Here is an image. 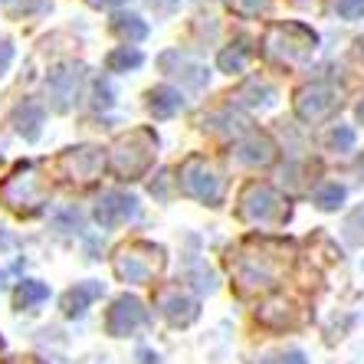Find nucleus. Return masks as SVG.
<instances>
[{
  "instance_id": "f257e3e1",
  "label": "nucleus",
  "mask_w": 364,
  "mask_h": 364,
  "mask_svg": "<svg viewBox=\"0 0 364 364\" xmlns=\"http://www.w3.org/2000/svg\"><path fill=\"white\" fill-rule=\"evenodd\" d=\"M263 46H266V56H272L276 63L299 66V63H305L315 53L318 36H315L312 26H305V23H276V26H269Z\"/></svg>"
},
{
  "instance_id": "f03ea898",
  "label": "nucleus",
  "mask_w": 364,
  "mask_h": 364,
  "mask_svg": "<svg viewBox=\"0 0 364 364\" xmlns=\"http://www.w3.org/2000/svg\"><path fill=\"white\" fill-rule=\"evenodd\" d=\"M289 266V256L282 246L263 243L259 250H246L237 259V279L243 289H259V286H276L282 272Z\"/></svg>"
},
{
  "instance_id": "7ed1b4c3",
  "label": "nucleus",
  "mask_w": 364,
  "mask_h": 364,
  "mask_svg": "<svg viewBox=\"0 0 364 364\" xmlns=\"http://www.w3.org/2000/svg\"><path fill=\"white\" fill-rule=\"evenodd\" d=\"M240 217H246L250 223H259V227H276L289 217V207L272 187L253 184L240 200Z\"/></svg>"
},
{
  "instance_id": "20e7f679",
  "label": "nucleus",
  "mask_w": 364,
  "mask_h": 364,
  "mask_svg": "<svg viewBox=\"0 0 364 364\" xmlns=\"http://www.w3.org/2000/svg\"><path fill=\"white\" fill-rule=\"evenodd\" d=\"M181 187H184V194L197 197L203 203H220V197H223L220 171L213 168L207 158H191L181 168Z\"/></svg>"
},
{
  "instance_id": "39448f33",
  "label": "nucleus",
  "mask_w": 364,
  "mask_h": 364,
  "mask_svg": "<svg viewBox=\"0 0 364 364\" xmlns=\"http://www.w3.org/2000/svg\"><path fill=\"white\" fill-rule=\"evenodd\" d=\"M338 109H341V95L325 82L305 85L296 95V115L302 122H322L328 115H335Z\"/></svg>"
},
{
  "instance_id": "423d86ee",
  "label": "nucleus",
  "mask_w": 364,
  "mask_h": 364,
  "mask_svg": "<svg viewBox=\"0 0 364 364\" xmlns=\"http://www.w3.org/2000/svg\"><path fill=\"white\" fill-rule=\"evenodd\" d=\"M154 158V138L148 132H135V135L122 138L115 144V168L128 178H138Z\"/></svg>"
},
{
  "instance_id": "0eeeda50",
  "label": "nucleus",
  "mask_w": 364,
  "mask_h": 364,
  "mask_svg": "<svg viewBox=\"0 0 364 364\" xmlns=\"http://www.w3.org/2000/svg\"><path fill=\"white\" fill-rule=\"evenodd\" d=\"M46 89H50V99H53V109L66 112L73 102L79 99V89H82V66H60L53 69L50 79H46Z\"/></svg>"
},
{
  "instance_id": "6e6552de",
  "label": "nucleus",
  "mask_w": 364,
  "mask_h": 364,
  "mask_svg": "<svg viewBox=\"0 0 364 364\" xmlns=\"http://www.w3.org/2000/svg\"><path fill=\"white\" fill-rule=\"evenodd\" d=\"M158 269V250L151 246H132V250H122L115 272L128 282H148Z\"/></svg>"
},
{
  "instance_id": "1a4fd4ad",
  "label": "nucleus",
  "mask_w": 364,
  "mask_h": 364,
  "mask_svg": "<svg viewBox=\"0 0 364 364\" xmlns=\"http://www.w3.org/2000/svg\"><path fill=\"white\" fill-rule=\"evenodd\" d=\"M43 194H46V187H43L40 174L36 171H20V174H14V178L4 184V200H7V207H36V203L43 200Z\"/></svg>"
},
{
  "instance_id": "9d476101",
  "label": "nucleus",
  "mask_w": 364,
  "mask_h": 364,
  "mask_svg": "<svg viewBox=\"0 0 364 364\" xmlns=\"http://www.w3.org/2000/svg\"><path fill=\"white\" fill-rule=\"evenodd\" d=\"M144 318H148L144 305L138 302V299H132V296H122L119 302L109 309V318H105V325H109L112 335H132L138 325H144Z\"/></svg>"
},
{
  "instance_id": "9b49d317",
  "label": "nucleus",
  "mask_w": 364,
  "mask_h": 364,
  "mask_svg": "<svg viewBox=\"0 0 364 364\" xmlns=\"http://www.w3.org/2000/svg\"><path fill=\"white\" fill-rule=\"evenodd\" d=\"M135 210H138L135 197L112 191V194H105L99 200V207H95V220H99L102 227H119V223H125L128 217H135Z\"/></svg>"
},
{
  "instance_id": "f8f14e48",
  "label": "nucleus",
  "mask_w": 364,
  "mask_h": 364,
  "mask_svg": "<svg viewBox=\"0 0 364 364\" xmlns=\"http://www.w3.org/2000/svg\"><path fill=\"white\" fill-rule=\"evenodd\" d=\"M161 312L168 315L174 325H187L197 318V299L181 292V289H168L161 296Z\"/></svg>"
},
{
  "instance_id": "ddd939ff",
  "label": "nucleus",
  "mask_w": 364,
  "mask_h": 364,
  "mask_svg": "<svg viewBox=\"0 0 364 364\" xmlns=\"http://www.w3.org/2000/svg\"><path fill=\"white\" fill-rule=\"evenodd\" d=\"M102 151H95V148H76V151L66 158V168L76 174L79 181H92L95 174L102 171Z\"/></svg>"
},
{
  "instance_id": "4468645a",
  "label": "nucleus",
  "mask_w": 364,
  "mask_h": 364,
  "mask_svg": "<svg viewBox=\"0 0 364 364\" xmlns=\"http://www.w3.org/2000/svg\"><path fill=\"white\" fill-rule=\"evenodd\" d=\"M272 154H276V148H272V141L266 135H259V132H253V135L246 138L243 144L237 148V158L243 164H269Z\"/></svg>"
},
{
  "instance_id": "2eb2a0df",
  "label": "nucleus",
  "mask_w": 364,
  "mask_h": 364,
  "mask_svg": "<svg viewBox=\"0 0 364 364\" xmlns=\"http://www.w3.org/2000/svg\"><path fill=\"white\" fill-rule=\"evenodd\" d=\"M148 105H151L154 119H171V115L184 105V99H181L178 89H171V85H158V89H151V95H148Z\"/></svg>"
},
{
  "instance_id": "dca6fc26",
  "label": "nucleus",
  "mask_w": 364,
  "mask_h": 364,
  "mask_svg": "<svg viewBox=\"0 0 364 364\" xmlns=\"http://www.w3.org/2000/svg\"><path fill=\"white\" fill-rule=\"evenodd\" d=\"M99 296H102L99 282H82V286H76L73 292L63 296V309H66V315H82L85 305L92 302V299H99Z\"/></svg>"
},
{
  "instance_id": "f3484780",
  "label": "nucleus",
  "mask_w": 364,
  "mask_h": 364,
  "mask_svg": "<svg viewBox=\"0 0 364 364\" xmlns=\"http://www.w3.org/2000/svg\"><path fill=\"white\" fill-rule=\"evenodd\" d=\"M17 132L23 138H30V141H33L36 135H40V125H43V109H36V105H30V102H26L23 109L17 112Z\"/></svg>"
},
{
  "instance_id": "a211bd4d",
  "label": "nucleus",
  "mask_w": 364,
  "mask_h": 364,
  "mask_svg": "<svg viewBox=\"0 0 364 364\" xmlns=\"http://www.w3.org/2000/svg\"><path fill=\"white\" fill-rule=\"evenodd\" d=\"M250 56H253V50H250V46H246V40H240L237 46H227V50L220 53V69L223 73H240V69L246 66V60H250Z\"/></svg>"
},
{
  "instance_id": "6ab92c4d",
  "label": "nucleus",
  "mask_w": 364,
  "mask_h": 364,
  "mask_svg": "<svg viewBox=\"0 0 364 364\" xmlns=\"http://www.w3.org/2000/svg\"><path fill=\"white\" fill-rule=\"evenodd\" d=\"M112 30H115L122 40H128V43H138V40H144V36H148V26H144L138 17H125V14H122V17H115Z\"/></svg>"
},
{
  "instance_id": "aec40b11",
  "label": "nucleus",
  "mask_w": 364,
  "mask_h": 364,
  "mask_svg": "<svg viewBox=\"0 0 364 364\" xmlns=\"http://www.w3.org/2000/svg\"><path fill=\"white\" fill-rule=\"evenodd\" d=\"M348 191L341 184H325L318 194H315V203H318V210H338L341 203H345Z\"/></svg>"
},
{
  "instance_id": "412c9836",
  "label": "nucleus",
  "mask_w": 364,
  "mask_h": 364,
  "mask_svg": "<svg viewBox=\"0 0 364 364\" xmlns=\"http://www.w3.org/2000/svg\"><path fill=\"white\" fill-rule=\"evenodd\" d=\"M345 240L351 246H364V207H358V210L348 213V220H345Z\"/></svg>"
},
{
  "instance_id": "4be33fe9",
  "label": "nucleus",
  "mask_w": 364,
  "mask_h": 364,
  "mask_svg": "<svg viewBox=\"0 0 364 364\" xmlns=\"http://www.w3.org/2000/svg\"><path fill=\"white\" fill-rule=\"evenodd\" d=\"M325 141H328L331 151H351V148H355V128L335 125L328 132V138H325Z\"/></svg>"
},
{
  "instance_id": "5701e85b",
  "label": "nucleus",
  "mask_w": 364,
  "mask_h": 364,
  "mask_svg": "<svg viewBox=\"0 0 364 364\" xmlns=\"http://www.w3.org/2000/svg\"><path fill=\"white\" fill-rule=\"evenodd\" d=\"M46 296H50V289L43 286V282H23L17 289V305L20 309H30L33 302H43Z\"/></svg>"
},
{
  "instance_id": "b1692460",
  "label": "nucleus",
  "mask_w": 364,
  "mask_h": 364,
  "mask_svg": "<svg viewBox=\"0 0 364 364\" xmlns=\"http://www.w3.org/2000/svg\"><path fill=\"white\" fill-rule=\"evenodd\" d=\"M135 66H141V53L138 50H115V53H109V69L112 73H122V69H135Z\"/></svg>"
},
{
  "instance_id": "393cba45",
  "label": "nucleus",
  "mask_w": 364,
  "mask_h": 364,
  "mask_svg": "<svg viewBox=\"0 0 364 364\" xmlns=\"http://www.w3.org/2000/svg\"><path fill=\"white\" fill-rule=\"evenodd\" d=\"M227 4L237 10L240 17H256V14H263L269 7V0H227Z\"/></svg>"
},
{
  "instance_id": "a878e982",
  "label": "nucleus",
  "mask_w": 364,
  "mask_h": 364,
  "mask_svg": "<svg viewBox=\"0 0 364 364\" xmlns=\"http://www.w3.org/2000/svg\"><path fill=\"white\" fill-rule=\"evenodd\" d=\"M338 14H341L345 20L364 17V0H338Z\"/></svg>"
},
{
  "instance_id": "bb28decb",
  "label": "nucleus",
  "mask_w": 364,
  "mask_h": 364,
  "mask_svg": "<svg viewBox=\"0 0 364 364\" xmlns=\"http://www.w3.org/2000/svg\"><path fill=\"white\" fill-rule=\"evenodd\" d=\"M10 60H14V46H10V43H0V76L7 73Z\"/></svg>"
},
{
  "instance_id": "cd10ccee",
  "label": "nucleus",
  "mask_w": 364,
  "mask_h": 364,
  "mask_svg": "<svg viewBox=\"0 0 364 364\" xmlns=\"http://www.w3.org/2000/svg\"><path fill=\"white\" fill-rule=\"evenodd\" d=\"M279 364H305V355L302 351H289V355L279 358Z\"/></svg>"
},
{
  "instance_id": "c85d7f7f",
  "label": "nucleus",
  "mask_w": 364,
  "mask_h": 364,
  "mask_svg": "<svg viewBox=\"0 0 364 364\" xmlns=\"http://www.w3.org/2000/svg\"><path fill=\"white\" fill-rule=\"evenodd\" d=\"M292 4H296V7H305V10H309V7H318L322 0H292Z\"/></svg>"
},
{
  "instance_id": "c756f323",
  "label": "nucleus",
  "mask_w": 364,
  "mask_h": 364,
  "mask_svg": "<svg viewBox=\"0 0 364 364\" xmlns=\"http://www.w3.org/2000/svg\"><path fill=\"white\" fill-rule=\"evenodd\" d=\"M95 7H115V4H125V0H92Z\"/></svg>"
},
{
  "instance_id": "7c9ffc66",
  "label": "nucleus",
  "mask_w": 364,
  "mask_h": 364,
  "mask_svg": "<svg viewBox=\"0 0 364 364\" xmlns=\"http://www.w3.org/2000/svg\"><path fill=\"white\" fill-rule=\"evenodd\" d=\"M358 122H364V99L358 102Z\"/></svg>"
},
{
  "instance_id": "2f4dec72",
  "label": "nucleus",
  "mask_w": 364,
  "mask_h": 364,
  "mask_svg": "<svg viewBox=\"0 0 364 364\" xmlns=\"http://www.w3.org/2000/svg\"><path fill=\"white\" fill-rule=\"evenodd\" d=\"M358 171H361V174H364V154H361V161H358Z\"/></svg>"
}]
</instances>
